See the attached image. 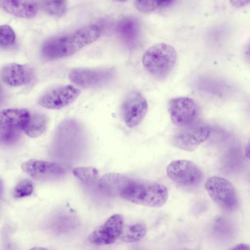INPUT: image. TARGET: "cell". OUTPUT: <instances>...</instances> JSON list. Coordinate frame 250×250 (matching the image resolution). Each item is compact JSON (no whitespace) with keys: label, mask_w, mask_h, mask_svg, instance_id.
<instances>
[{"label":"cell","mask_w":250,"mask_h":250,"mask_svg":"<svg viewBox=\"0 0 250 250\" xmlns=\"http://www.w3.org/2000/svg\"><path fill=\"white\" fill-rule=\"evenodd\" d=\"M100 35L99 26L90 25L67 35L52 38L43 43L42 54L47 60L70 56L96 41Z\"/></svg>","instance_id":"6da1fadb"},{"label":"cell","mask_w":250,"mask_h":250,"mask_svg":"<svg viewBox=\"0 0 250 250\" xmlns=\"http://www.w3.org/2000/svg\"><path fill=\"white\" fill-rule=\"evenodd\" d=\"M119 196L138 205L159 208L166 203L168 191L164 185L159 183L130 179Z\"/></svg>","instance_id":"7a4b0ae2"},{"label":"cell","mask_w":250,"mask_h":250,"mask_svg":"<svg viewBox=\"0 0 250 250\" xmlns=\"http://www.w3.org/2000/svg\"><path fill=\"white\" fill-rule=\"evenodd\" d=\"M177 59L175 49L166 43H156L144 53L142 63L144 68L153 76L164 79L171 72Z\"/></svg>","instance_id":"3957f363"},{"label":"cell","mask_w":250,"mask_h":250,"mask_svg":"<svg viewBox=\"0 0 250 250\" xmlns=\"http://www.w3.org/2000/svg\"><path fill=\"white\" fill-rule=\"evenodd\" d=\"M180 127L174 135L172 142L177 147L187 151L196 149L208 139L211 131L208 125L198 119Z\"/></svg>","instance_id":"277c9868"},{"label":"cell","mask_w":250,"mask_h":250,"mask_svg":"<svg viewBox=\"0 0 250 250\" xmlns=\"http://www.w3.org/2000/svg\"><path fill=\"white\" fill-rule=\"evenodd\" d=\"M205 187L211 199L220 208L232 210L238 206V197L232 184L219 176H212L206 181Z\"/></svg>","instance_id":"5b68a950"},{"label":"cell","mask_w":250,"mask_h":250,"mask_svg":"<svg viewBox=\"0 0 250 250\" xmlns=\"http://www.w3.org/2000/svg\"><path fill=\"white\" fill-rule=\"evenodd\" d=\"M166 173L174 183L186 188L198 187L203 178L200 168L193 162L185 159L176 160L169 163Z\"/></svg>","instance_id":"8992f818"},{"label":"cell","mask_w":250,"mask_h":250,"mask_svg":"<svg viewBox=\"0 0 250 250\" xmlns=\"http://www.w3.org/2000/svg\"><path fill=\"white\" fill-rule=\"evenodd\" d=\"M112 68H75L71 69L68 78L73 83L83 87H94L110 82L114 77Z\"/></svg>","instance_id":"52a82bcc"},{"label":"cell","mask_w":250,"mask_h":250,"mask_svg":"<svg viewBox=\"0 0 250 250\" xmlns=\"http://www.w3.org/2000/svg\"><path fill=\"white\" fill-rule=\"evenodd\" d=\"M80 94V90L71 85H59L45 91L38 103L46 108L59 109L74 102Z\"/></svg>","instance_id":"ba28073f"},{"label":"cell","mask_w":250,"mask_h":250,"mask_svg":"<svg viewBox=\"0 0 250 250\" xmlns=\"http://www.w3.org/2000/svg\"><path fill=\"white\" fill-rule=\"evenodd\" d=\"M168 111L172 122L179 127L185 126L196 120L199 112L194 101L187 97L170 100Z\"/></svg>","instance_id":"9c48e42d"},{"label":"cell","mask_w":250,"mask_h":250,"mask_svg":"<svg viewBox=\"0 0 250 250\" xmlns=\"http://www.w3.org/2000/svg\"><path fill=\"white\" fill-rule=\"evenodd\" d=\"M147 110V101L140 92L132 91L129 93L122 106L123 118L126 125L132 128L139 125Z\"/></svg>","instance_id":"30bf717a"},{"label":"cell","mask_w":250,"mask_h":250,"mask_svg":"<svg viewBox=\"0 0 250 250\" xmlns=\"http://www.w3.org/2000/svg\"><path fill=\"white\" fill-rule=\"evenodd\" d=\"M123 223L121 215L115 214L112 215L89 235L88 241L96 246L113 244L122 233Z\"/></svg>","instance_id":"8fae6325"},{"label":"cell","mask_w":250,"mask_h":250,"mask_svg":"<svg viewBox=\"0 0 250 250\" xmlns=\"http://www.w3.org/2000/svg\"><path fill=\"white\" fill-rule=\"evenodd\" d=\"M21 168L33 179L39 180L60 177L65 173V169L60 164L36 159L22 163Z\"/></svg>","instance_id":"7c38bea8"},{"label":"cell","mask_w":250,"mask_h":250,"mask_svg":"<svg viewBox=\"0 0 250 250\" xmlns=\"http://www.w3.org/2000/svg\"><path fill=\"white\" fill-rule=\"evenodd\" d=\"M30 114L23 109H8L0 112V133L23 130Z\"/></svg>","instance_id":"4fadbf2b"},{"label":"cell","mask_w":250,"mask_h":250,"mask_svg":"<svg viewBox=\"0 0 250 250\" xmlns=\"http://www.w3.org/2000/svg\"><path fill=\"white\" fill-rule=\"evenodd\" d=\"M0 75L6 83L17 86L28 83L31 80L33 72L27 66L12 63L2 68Z\"/></svg>","instance_id":"5bb4252c"},{"label":"cell","mask_w":250,"mask_h":250,"mask_svg":"<svg viewBox=\"0 0 250 250\" xmlns=\"http://www.w3.org/2000/svg\"><path fill=\"white\" fill-rule=\"evenodd\" d=\"M0 6L9 14L21 18H32L38 12V7L32 0H0Z\"/></svg>","instance_id":"9a60e30c"},{"label":"cell","mask_w":250,"mask_h":250,"mask_svg":"<svg viewBox=\"0 0 250 250\" xmlns=\"http://www.w3.org/2000/svg\"><path fill=\"white\" fill-rule=\"evenodd\" d=\"M130 178L121 174L109 173L99 181V187L102 191L110 195L119 196L120 193Z\"/></svg>","instance_id":"2e32d148"},{"label":"cell","mask_w":250,"mask_h":250,"mask_svg":"<svg viewBox=\"0 0 250 250\" xmlns=\"http://www.w3.org/2000/svg\"><path fill=\"white\" fill-rule=\"evenodd\" d=\"M48 120L46 116L42 113L30 114L29 118L23 130L29 137L36 138L46 130Z\"/></svg>","instance_id":"e0dca14e"},{"label":"cell","mask_w":250,"mask_h":250,"mask_svg":"<svg viewBox=\"0 0 250 250\" xmlns=\"http://www.w3.org/2000/svg\"><path fill=\"white\" fill-rule=\"evenodd\" d=\"M146 233V227L145 224L141 222L129 225L122 232L121 239L125 242L133 243L142 239Z\"/></svg>","instance_id":"ac0fdd59"},{"label":"cell","mask_w":250,"mask_h":250,"mask_svg":"<svg viewBox=\"0 0 250 250\" xmlns=\"http://www.w3.org/2000/svg\"><path fill=\"white\" fill-rule=\"evenodd\" d=\"M74 176L83 184L90 185L97 180L98 171L92 167H76L73 170Z\"/></svg>","instance_id":"d6986e66"},{"label":"cell","mask_w":250,"mask_h":250,"mask_svg":"<svg viewBox=\"0 0 250 250\" xmlns=\"http://www.w3.org/2000/svg\"><path fill=\"white\" fill-rule=\"evenodd\" d=\"M43 8L50 15L61 16L66 11L67 4L65 0H50L44 3Z\"/></svg>","instance_id":"ffe728a7"},{"label":"cell","mask_w":250,"mask_h":250,"mask_svg":"<svg viewBox=\"0 0 250 250\" xmlns=\"http://www.w3.org/2000/svg\"><path fill=\"white\" fill-rule=\"evenodd\" d=\"M118 31L125 39H131L137 32L136 22L130 18L124 19L118 23Z\"/></svg>","instance_id":"44dd1931"},{"label":"cell","mask_w":250,"mask_h":250,"mask_svg":"<svg viewBox=\"0 0 250 250\" xmlns=\"http://www.w3.org/2000/svg\"><path fill=\"white\" fill-rule=\"evenodd\" d=\"M15 38V32L10 26L0 25V47L11 46L14 43Z\"/></svg>","instance_id":"7402d4cb"},{"label":"cell","mask_w":250,"mask_h":250,"mask_svg":"<svg viewBox=\"0 0 250 250\" xmlns=\"http://www.w3.org/2000/svg\"><path fill=\"white\" fill-rule=\"evenodd\" d=\"M135 5L139 11L148 13L165 5L164 0H135Z\"/></svg>","instance_id":"603a6c76"},{"label":"cell","mask_w":250,"mask_h":250,"mask_svg":"<svg viewBox=\"0 0 250 250\" xmlns=\"http://www.w3.org/2000/svg\"><path fill=\"white\" fill-rule=\"evenodd\" d=\"M33 190L32 182L27 180L20 182L15 188L14 195L15 198H19L30 195Z\"/></svg>","instance_id":"cb8c5ba5"},{"label":"cell","mask_w":250,"mask_h":250,"mask_svg":"<svg viewBox=\"0 0 250 250\" xmlns=\"http://www.w3.org/2000/svg\"><path fill=\"white\" fill-rule=\"evenodd\" d=\"M20 131H10L0 133V143L8 145L15 143L19 138Z\"/></svg>","instance_id":"d4e9b609"},{"label":"cell","mask_w":250,"mask_h":250,"mask_svg":"<svg viewBox=\"0 0 250 250\" xmlns=\"http://www.w3.org/2000/svg\"><path fill=\"white\" fill-rule=\"evenodd\" d=\"M230 1L234 6L240 8L247 5L250 2V0H230Z\"/></svg>","instance_id":"484cf974"},{"label":"cell","mask_w":250,"mask_h":250,"mask_svg":"<svg viewBox=\"0 0 250 250\" xmlns=\"http://www.w3.org/2000/svg\"><path fill=\"white\" fill-rule=\"evenodd\" d=\"M250 246L246 244L240 243L238 244L233 248H231V250H250Z\"/></svg>","instance_id":"4316f807"},{"label":"cell","mask_w":250,"mask_h":250,"mask_svg":"<svg viewBox=\"0 0 250 250\" xmlns=\"http://www.w3.org/2000/svg\"><path fill=\"white\" fill-rule=\"evenodd\" d=\"M249 150H250V147H249V144H248L246 147V156L249 158Z\"/></svg>","instance_id":"83f0119b"},{"label":"cell","mask_w":250,"mask_h":250,"mask_svg":"<svg viewBox=\"0 0 250 250\" xmlns=\"http://www.w3.org/2000/svg\"><path fill=\"white\" fill-rule=\"evenodd\" d=\"M3 191V183L0 179V197Z\"/></svg>","instance_id":"f1b7e54d"},{"label":"cell","mask_w":250,"mask_h":250,"mask_svg":"<svg viewBox=\"0 0 250 250\" xmlns=\"http://www.w3.org/2000/svg\"><path fill=\"white\" fill-rule=\"evenodd\" d=\"M2 98V90L0 84V103L1 102Z\"/></svg>","instance_id":"f546056e"},{"label":"cell","mask_w":250,"mask_h":250,"mask_svg":"<svg viewBox=\"0 0 250 250\" xmlns=\"http://www.w3.org/2000/svg\"><path fill=\"white\" fill-rule=\"evenodd\" d=\"M172 0H164L165 5H166L170 3L172 1Z\"/></svg>","instance_id":"4dcf8cb0"},{"label":"cell","mask_w":250,"mask_h":250,"mask_svg":"<svg viewBox=\"0 0 250 250\" xmlns=\"http://www.w3.org/2000/svg\"><path fill=\"white\" fill-rule=\"evenodd\" d=\"M118 0V1H126L127 0Z\"/></svg>","instance_id":"1f68e13d"}]
</instances>
